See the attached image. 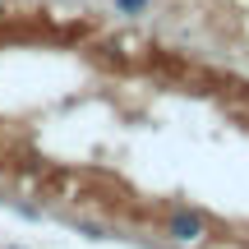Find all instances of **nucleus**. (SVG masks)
<instances>
[{"label": "nucleus", "mask_w": 249, "mask_h": 249, "mask_svg": "<svg viewBox=\"0 0 249 249\" xmlns=\"http://www.w3.org/2000/svg\"><path fill=\"white\" fill-rule=\"evenodd\" d=\"M208 235V217L194 213V208H180V213L166 217V240L171 245H198Z\"/></svg>", "instance_id": "1"}, {"label": "nucleus", "mask_w": 249, "mask_h": 249, "mask_svg": "<svg viewBox=\"0 0 249 249\" xmlns=\"http://www.w3.org/2000/svg\"><path fill=\"white\" fill-rule=\"evenodd\" d=\"M116 9H120V14H148V0H116Z\"/></svg>", "instance_id": "2"}]
</instances>
